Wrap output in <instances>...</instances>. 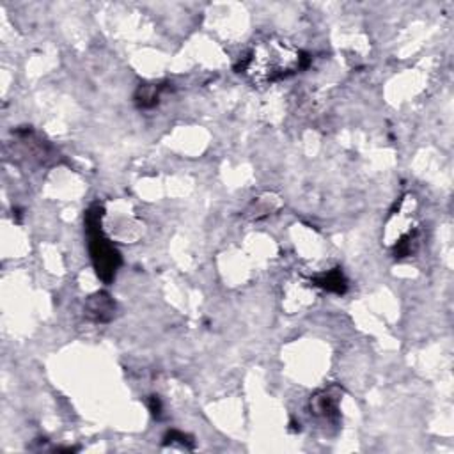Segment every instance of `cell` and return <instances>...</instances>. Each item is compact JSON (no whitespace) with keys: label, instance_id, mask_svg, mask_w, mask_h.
<instances>
[{"label":"cell","instance_id":"6da1fadb","mask_svg":"<svg viewBox=\"0 0 454 454\" xmlns=\"http://www.w3.org/2000/svg\"><path fill=\"white\" fill-rule=\"evenodd\" d=\"M309 60V55L295 45L271 36L254 43L236 71L254 87H264L306 70Z\"/></svg>","mask_w":454,"mask_h":454},{"label":"cell","instance_id":"7a4b0ae2","mask_svg":"<svg viewBox=\"0 0 454 454\" xmlns=\"http://www.w3.org/2000/svg\"><path fill=\"white\" fill-rule=\"evenodd\" d=\"M102 217L103 206L99 202H94L85 213V231L89 236V252H91L96 275L105 284H110L121 266V254L103 232Z\"/></svg>","mask_w":454,"mask_h":454},{"label":"cell","instance_id":"3957f363","mask_svg":"<svg viewBox=\"0 0 454 454\" xmlns=\"http://www.w3.org/2000/svg\"><path fill=\"white\" fill-rule=\"evenodd\" d=\"M339 392L337 389H325L310 398V412L313 416L321 417L325 421H334L339 410Z\"/></svg>","mask_w":454,"mask_h":454},{"label":"cell","instance_id":"277c9868","mask_svg":"<svg viewBox=\"0 0 454 454\" xmlns=\"http://www.w3.org/2000/svg\"><path fill=\"white\" fill-rule=\"evenodd\" d=\"M114 310H116V303L107 293H96L85 303V314L92 321H99V323L112 320Z\"/></svg>","mask_w":454,"mask_h":454},{"label":"cell","instance_id":"5b68a950","mask_svg":"<svg viewBox=\"0 0 454 454\" xmlns=\"http://www.w3.org/2000/svg\"><path fill=\"white\" fill-rule=\"evenodd\" d=\"M163 89H166V85L162 84L141 85L137 89V92H135V103H137L139 109H153L160 102Z\"/></svg>","mask_w":454,"mask_h":454},{"label":"cell","instance_id":"8992f818","mask_svg":"<svg viewBox=\"0 0 454 454\" xmlns=\"http://www.w3.org/2000/svg\"><path fill=\"white\" fill-rule=\"evenodd\" d=\"M313 282L316 286H320V288L327 289V291L337 293V295L345 293L346 291V286H348V284H346L345 275H342V271L339 270V268L327 271V274L318 275V277L313 279Z\"/></svg>","mask_w":454,"mask_h":454},{"label":"cell","instance_id":"52a82bcc","mask_svg":"<svg viewBox=\"0 0 454 454\" xmlns=\"http://www.w3.org/2000/svg\"><path fill=\"white\" fill-rule=\"evenodd\" d=\"M163 444L166 445H174V444H181L185 449H192L194 445H192V441L187 437L185 433H181V431H169V433L166 435V438H163Z\"/></svg>","mask_w":454,"mask_h":454},{"label":"cell","instance_id":"ba28073f","mask_svg":"<svg viewBox=\"0 0 454 454\" xmlns=\"http://www.w3.org/2000/svg\"><path fill=\"white\" fill-rule=\"evenodd\" d=\"M149 410L155 417H160V414H162V403L156 396H151V399H149Z\"/></svg>","mask_w":454,"mask_h":454}]
</instances>
